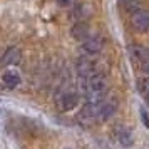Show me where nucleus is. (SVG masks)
Listing matches in <instances>:
<instances>
[{
    "label": "nucleus",
    "instance_id": "nucleus-2",
    "mask_svg": "<svg viewBox=\"0 0 149 149\" xmlns=\"http://www.w3.org/2000/svg\"><path fill=\"white\" fill-rule=\"evenodd\" d=\"M55 102H57V106H59L61 111L67 112V111H72V109L77 106V102H79V95H77L75 91L67 89V91H64V92H59V94H57Z\"/></svg>",
    "mask_w": 149,
    "mask_h": 149
},
{
    "label": "nucleus",
    "instance_id": "nucleus-9",
    "mask_svg": "<svg viewBox=\"0 0 149 149\" xmlns=\"http://www.w3.org/2000/svg\"><path fill=\"white\" fill-rule=\"evenodd\" d=\"M72 37H74L75 40H79V42H84L86 39H89L91 37V29H89L87 24H84V22H79V24H75L74 27H72Z\"/></svg>",
    "mask_w": 149,
    "mask_h": 149
},
{
    "label": "nucleus",
    "instance_id": "nucleus-16",
    "mask_svg": "<svg viewBox=\"0 0 149 149\" xmlns=\"http://www.w3.org/2000/svg\"><path fill=\"white\" fill-rule=\"evenodd\" d=\"M141 116H142V121H144V126L149 127V117L146 116V111H144V109H141Z\"/></svg>",
    "mask_w": 149,
    "mask_h": 149
},
{
    "label": "nucleus",
    "instance_id": "nucleus-8",
    "mask_svg": "<svg viewBox=\"0 0 149 149\" xmlns=\"http://www.w3.org/2000/svg\"><path fill=\"white\" fill-rule=\"evenodd\" d=\"M99 107H101V121H107V119H111V117L114 116L117 106H116L114 101L101 99V101H99Z\"/></svg>",
    "mask_w": 149,
    "mask_h": 149
},
{
    "label": "nucleus",
    "instance_id": "nucleus-17",
    "mask_svg": "<svg viewBox=\"0 0 149 149\" xmlns=\"http://www.w3.org/2000/svg\"><path fill=\"white\" fill-rule=\"evenodd\" d=\"M144 70H146V74L149 75V61L146 62V64H144Z\"/></svg>",
    "mask_w": 149,
    "mask_h": 149
},
{
    "label": "nucleus",
    "instance_id": "nucleus-13",
    "mask_svg": "<svg viewBox=\"0 0 149 149\" xmlns=\"http://www.w3.org/2000/svg\"><path fill=\"white\" fill-rule=\"evenodd\" d=\"M119 3L124 7V10H127L131 14H134L136 10H139V5H141L139 0H119Z\"/></svg>",
    "mask_w": 149,
    "mask_h": 149
},
{
    "label": "nucleus",
    "instance_id": "nucleus-11",
    "mask_svg": "<svg viewBox=\"0 0 149 149\" xmlns=\"http://www.w3.org/2000/svg\"><path fill=\"white\" fill-rule=\"evenodd\" d=\"M117 141L121 142L122 146H132V142H134V136H132V132H131L127 127L121 126V127L117 129Z\"/></svg>",
    "mask_w": 149,
    "mask_h": 149
},
{
    "label": "nucleus",
    "instance_id": "nucleus-12",
    "mask_svg": "<svg viewBox=\"0 0 149 149\" xmlns=\"http://www.w3.org/2000/svg\"><path fill=\"white\" fill-rule=\"evenodd\" d=\"M77 72L81 77H87L89 74H92L94 72V65H92V62L89 61H81L77 64Z\"/></svg>",
    "mask_w": 149,
    "mask_h": 149
},
{
    "label": "nucleus",
    "instance_id": "nucleus-14",
    "mask_svg": "<svg viewBox=\"0 0 149 149\" xmlns=\"http://www.w3.org/2000/svg\"><path fill=\"white\" fill-rule=\"evenodd\" d=\"M137 87H139V92L142 94V97L149 102V79H141Z\"/></svg>",
    "mask_w": 149,
    "mask_h": 149
},
{
    "label": "nucleus",
    "instance_id": "nucleus-5",
    "mask_svg": "<svg viewBox=\"0 0 149 149\" xmlns=\"http://www.w3.org/2000/svg\"><path fill=\"white\" fill-rule=\"evenodd\" d=\"M22 61V52L20 49L17 47H8L3 54V59H2V65H17L19 62Z\"/></svg>",
    "mask_w": 149,
    "mask_h": 149
},
{
    "label": "nucleus",
    "instance_id": "nucleus-7",
    "mask_svg": "<svg viewBox=\"0 0 149 149\" xmlns=\"http://www.w3.org/2000/svg\"><path fill=\"white\" fill-rule=\"evenodd\" d=\"M129 54H131V59L136 62H142L146 64L149 61V49L142 47V45H132L129 47Z\"/></svg>",
    "mask_w": 149,
    "mask_h": 149
},
{
    "label": "nucleus",
    "instance_id": "nucleus-3",
    "mask_svg": "<svg viewBox=\"0 0 149 149\" xmlns=\"http://www.w3.org/2000/svg\"><path fill=\"white\" fill-rule=\"evenodd\" d=\"M131 22L137 32H148L149 30V10H136L132 17H131Z\"/></svg>",
    "mask_w": 149,
    "mask_h": 149
},
{
    "label": "nucleus",
    "instance_id": "nucleus-4",
    "mask_svg": "<svg viewBox=\"0 0 149 149\" xmlns=\"http://www.w3.org/2000/svg\"><path fill=\"white\" fill-rule=\"evenodd\" d=\"M82 47H84V50L89 52V54H99L102 50V47H104V40H102L99 35L92 34L89 39H86V40L82 42Z\"/></svg>",
    "mask_w": 149,
    "mask_h": 149
},
{
    "label": "nucleus",
    "instance_id": "nucleus-15",
    "mask_svg": "<svg viewBox=\"0 0 149 149\" xmlns=\"http://www.w3.org/2000/svg\"><path fill=\"white\" fill-rule=\"evenodd\" d=\"M61 7H72L74 5V0H55Z\"/></svg>",
    "mask_w": 149,
    "mask_h": 149
},
{
    "label": "nucleus",
    "instance_id": "nucleus-10",
    "mask_svg": "<svg viewBox=\"0 0 149 149\" xmlns=\"http://www.w3.org/2000/svg\"><path fill=\"white\" fill-rule=\"evenodd\" d=\"M92 7H91V3L89 2H79L74 8V15L79 19V20H87L89 17L92 15Z\"/></svg>",
    "mask_w": 149,
    "mask_h": 149
},
{
    "label": "nucleus",
    "instance_id": "nucleus-1",
    "mask_svg": "<svg viewBox=\"0 0 149 149\" xmlns=\"http://www.w3.org/2000/svg\"><path fill=\"white\" fill-rule=\"evenodd\" d=\"M106 91H107V81L101 72L94 70L87 77H81V92L89 101H101Z\"/></svg>",
    "mask_w": 149,
    "mask_h": 149
},
{
    "label": "nucleus",
    "instance_id": "nucleus-6",
    "mask_svg": "<svg viewBox=\"0 0 149 149\" xmlns=\"http://www.w3.org/2000/svg\"><path fill=\"white\" fill-rule=\"evenodd\" d=\"M2 82H3V86L7 89H15L20 86V74L17 72V70H5L3 75H2Z\"/></svg>",
    "mask_w": 149,
    "mask_h": 149
}]
</instances>
